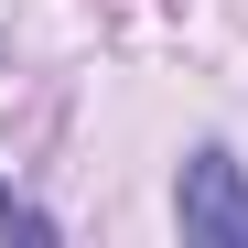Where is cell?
Instances as JSON below:
<instances>
[{"label":"cell","mask_w":248,"mask_h":248,"mask_svg":"<svg viewBox=\"0 0 248 248\" xmlns=\"http://www.w3.org/2000/svg\"><path fill=\"white\" fill-rule=\"evenodd\" d=\"M0 237H32V248H54V216H44L32 194H11V184H0Z\"/></svg>","instance_id":"2"},{"label":"cell","mask_w":248,"mask_h":248,"mask_svg":"<svg viewBox=\"0 0 248 248\" xmlns=\"http://www.w3.org/2000/svg\"><path fill=\"white\" fill-rule=\"evenodd\" d=\"M173 227H184V248H248V162H237V151L205 140V151L184 162V184H173Z\"/></svg>","instance_id":"1"}]
</instances>
